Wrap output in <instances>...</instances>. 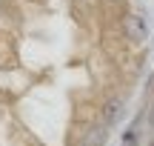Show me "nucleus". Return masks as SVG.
<instances>
[{"instance_id":"obj_1","label":"nucleus","mask_w":154,"mask_h":146,"mask_svg":"<svg viewBox=\"0 0 154 146\" xmlns=\"http://www.w3.org/2000/svg\"><path fill=\"white\" fill-rule=\"evenodd\" d=\"M149 146H154V143H149Z\"/></svg>"}]
</instances>
